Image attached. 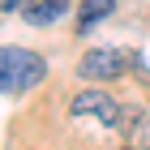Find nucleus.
<instances>
[{"label": "nucleus", "mask_w": 150, "mask_h": 150, "mask_svg": "<svg viewBox=\"0 0 150 150\" xmlns=\"http://www.w3.org/2000/svg\"><path fill=\"white\" fill-rule=\"evenodd\" d=\"M129 150H137V146H129Z\"/></svg>", "instance_id": "obj_9"}, {"label": "nucleus", "mask_w": 150, "mask_h": 150, "mask_svg": "<svg viewBox=\"0 0 150 150\" xmlns=\"http://www.w3.org/2000/svg\"><path fill=\"white\" fill-rule=\"evenodd\" d=\"M13 9H22V0H0V13H13Z\"/></svg>", "instance_id": "obj_7"}, {"label": "nucleus", "mask_w": 150, "mask_h": 150, "mask_svg": "<svg viewBox=\"0 0 150 150\" xmlns=\"http://www.w3.org/2000/svg\"><path fill=\"white\" fill-rule=\"evenodd\" d=\"M129 69H133V56L125 47H94V52H86L77 60V73L86 81H116V77H125Z\"/></svg>", "instance_id": "obj_2"}, {"label": "nucleus", "mask_w": 150, "mask_h": 150, "mask_svg": "<svg viewBox=\"0 0 150 150\" xmlns=\"http://www.w3.org/2000/svg\"><path fill=\"white\" fill-rule=\"evenodd\" d=\"M69 112H73V116H94V120L107 125V129H120V120H125V107L116 103L112 94H103V90H81V94H73Z\"/></svg>", "instance_id": "obj_3"}, {"label": "nucleus", "mask_w": 150, "mask_h": 150, "mask_svg": "<svg viewBox=\"0 0 150 150\" xmlns=\"http://www.w3.org/2000/svg\"><path fill=\"white\" fill-rule=\"evenodd\" d=\"M112 9H116V0H81V22H77V30H90V26H99L103 17H112Z\"/></svg>", "instance_id": "obj_4"}, {"label": "nucleus", "mask_w": 150, "mask_h": 150, "mask_svg": "<svg viewBox=\"0 0 150 150\" xmlns=\"http://www.w3.org/2000/svg\"><path fill=\"white\" fill-rule=\"evenodd\" d=\"M47 77V60L26 52V47H0V90L26 94L30 86Z\"/></svg>", "instance_id": "obj_1"}, {"label": "nucleus", "mask_w": 150, "mask_h": 150, "mask_svg": "<svg viewBox=\"0 0 150 150\" xmlns=\"http://www.w3.org/2000/svg\"><path fill=\"white\" fill-rule=\"evenodd\" d=\"M129 137H133V146H137V150H150V116H142L137 125L129 129Z\"/></svg>", "instance_id": "obj_6"}, {"label": "nucleus", "mask_w": 150, "mask_h": 150, "mask_svg": "<svg viewBox=\"0 0 150 150\" xmlns=\"http://www.w3.org/2000/svg\"><path fill=\"white\" fill-rule=\"evenodd\" d=\"M60 13H64L60 0H39V4H26V22L30 26H52Z\"/></svg>", "instance_id": "obj_5"}, {"label": "nucleus", "mask_w": 150, "mask_h": 150, "mask_svg": "<svg viewBox=\"0 0 150 150\" xmlns=\"http://www.w3.org/2000/svg\"><path fill=\"white\" fill-rule=\"evenodd\" d=\"M60 4H69V0H60Z\"/></svg>", "instance_id": "obj_8"}]
</instances>
